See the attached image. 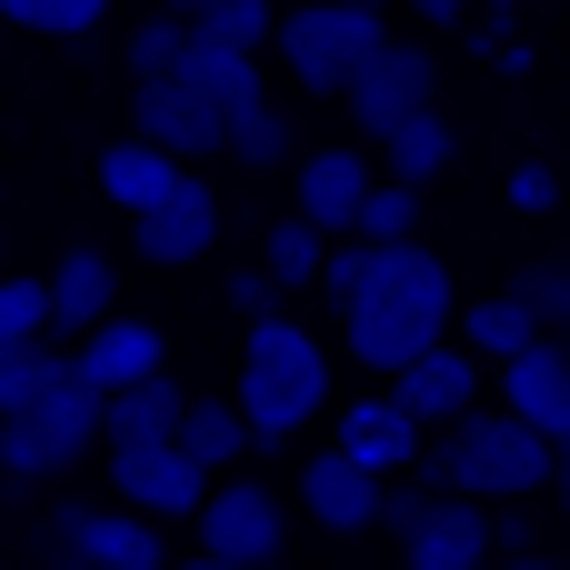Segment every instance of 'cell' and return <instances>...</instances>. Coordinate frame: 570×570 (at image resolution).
Returning <instances> with one entry per match:
<instances>
[{
	"label": "cell",
	"mask_w": 570,
	"mask_h": 570,
	"mask_svg": "<svg viewBox=\"0 0 570 570\" xmlns=\"http://www.w3.org/2000/svg\"><path fill=\"white\" fill-rule=\"evenodd\" d=\"M90 451H100V391L70 381V361H60V381H50L30 411L0 421V471H10V481H60V471L90 461Z\"/></svg>",
	"instance_id": "cell-4"
},
{
	"label": "cell",
	"mask_w": 570,
	"mask_h": 570,
	"mask_svg": "<svg viewBox=\"0 0 570 570\" xmlns=\"http://www.w3.org/2000/svg\"><path fill=\"white\" fill-rule=\"evenodd\" d=\"M411 10H421V20H431V30H461V20H471V10H481V0H411Z\"/></svg>",
	"instance_id": "cell-38"
},
{
	"label": "cell",
	"mask_w": 570,
	"mask_h": 570,
	"mask_svg": "<svg viewBox=\"0 0 570 570\" xmlns=\"http://www.w3.org/2000/svg\"><path fill=\"white\" fill-rule=\"evenodd\" d=\"M411 481H431V491H451V501H531L541 481H551V441L531 431V421H511V411H461V421H441V431H421V461H411Z\"/></svg>",
	"instance_id": "cell-2"
},
{
	"label": "cell",
	"mask_w": 570,
	"mask_h": 570,
	"mask_svg": "<svg viewBox=\"0 0 570 570\" xmlns=\"http://www.w3.org/2000/svg\"><path fill=\"white\" fill-rule=\"evenodd\" d=\"M551 471H570V431H561V441H551Z\"/></svg>",
	"instance_id": "cell-41"
},
{
	"label": "cell",
	"mask_w": 570,
	"mask_h": 570,
	"mask_svg": "<svg viewBox=\"0 0 570 570\" xmlns=\"http://www.w3.org/2000/svg\"><path fill=\"white\" fill-rule=\"evenodd\" d=\"M0 20H20V30H50V40H70V30H100V20H110V0H0Z\"/></svg>",
	"instance_id": "cell-32"
},
{
	"label": "cell",
	"mask_w": 570,
	"mask_h": 570,
	"mask_svg": "<svg viewBox=\"0 0 570 570\" xmlns=\"http://www.w3.org/2000/svg\"><path fill=\"white\" fill-rule=\"evenodd\" d=\"M411 230H421V190H401V180H371V190H361V210H351V240L391 250V240H411Z\"/></svg>",
	"instance_id": "cell-28"
},
{
	"label": "cell",
	"mask_w": 570,
	"mask_h": 570,
	"mask_svg": "<svg viewBox=\"0 0 570 570\" xmlns=\"http://www.w3.org/2000/svg\"><path fill=\"white\" fill-rule=\"evenodd\" d=\"M220 301H230L240 321H271V311H281V291H271L261 271H230V281H220Z\"/></svg>",
	"instance_id": "cell-37"
},
{
	"label": "cell",
	"mask_w": 570,
	"mask_h": 570,
	"mask_svg": "<svg viewBox=\"0 0 570 570\" xmlns=\"http://www.w3.org/2000/svg\"><path fill=\"white\" fill-rule=\"evenodd\" d=\"M381 170H371V150H351V140H331V150H311L301 160V210L291 220H311L321 240H351V210H361V190H371Z\"/></svg>",
	"instance_id": "cell-16"
},
{
	"label": "cell",
	"mask_w": 570,
	"mask_h": 570,
	"mask_svg": "<svg viewBox=\"0 0 570 570\" xmlns=\"http://www.w3.org/2000/svg\"><path fill=\"white\" fill-rule=\"evenodd\" d=\"M511 210L551 220V210H561V170H551V160H521V170H511Z\"/></svg>",
	"instance_id": "cell-36"
},
{
	"label": "cell",
	"mask_w": 570,
	"mask_h": 570,
	"mask_svg": "<svg viewBox=\"0 0 570 570\" xmlns=\"http://www.w3.org/2000/svg\"><path fill=\"white\" fill-rule=\"evenodd\" d=\"M50 381H60V341H10V351H0V421L30 411Z\"/></svg>",
	"instance_id": "cell-29"
},
{
	"label": "cell",
	"mask_w": 570,
	"mask_h": 570,
	"mask_svg": "<svg viewBox=\"0 0 570 570\" xmlns=\"http://www.w3.org/2000/svg\"><path fill=\"white\" fill-rule=\"evenodd\" d=\"M50 570H80V561H60V551H50Z\"/></svg>",
	"instance_id": "cell-44"
},
{
	"label": "cell",
	"mask_w": 570,
	"mask_h": 570,
	"mask_svg": "<svg viewBox=\"0 0 570 570\" xmlns=\"http://www.w3.org/2000/svg\"><path fill=\"white\" fill-rule=\"evenodd\" d=\"M551 481H561V521H570V471H551Z\"/></svg>",
	"instance_id": "cell-42"
},
{
	"label": "cell",
	"mask_w": 570,
	"mask_h": 570,
	"mask_svg": "<svg viewBox=\"0 0 570 570\" xmlns=\"http://www.w3.org/2000/svg\"><path fill=\"white\" fill-rule=\"evenodd\" d=\"M110 301H120V261H110V250H60V261L40 271V341L100 331Z\"/></svg>",
	"instance_id": "cell-11"
},
{
	"label": "cell",
	"mask_w": 570,
	"mask_h": 570,
	"mask_svg": "<svg viewBox=\"0 0 570 570\" xmlns=\"http://www.w3.org/2000/svg\"><path fill=\"white\" fill-rule=\"evenodd\" d=\"M491 570H570V561H551V551H511V561H491Z\"/></svg>",
	"instance_id": "cell-39"
},
{
	"label": "cell",
	"mask_w": 570,
	"mask_h": 570,
	"mask_svg": "<svg viewBox=\"0 0 570 570\" xmlns=\"http://www.w3.org/2000/svg\"><path fill=\"white\" fill-rule=\"evenodd\" d=\"M351 120H361V140H381V130H401L411 110H441V50H421V40H381L361 70H351Z\"/></svg>",
	"instance_id": "cell-7"
},
{
	"label": "cell",
	"mask_w": 570,
	"mask_h": 570,
	"mask_svg": "<svg viewBox=\"0 0 570 570\" xmlns=\"http://www.w3.org/2000/svg\"><path fill=\"white\" fill-rule=\"evenodd\" d=\"M220 150H230V160H250V170H281V160H291V120L261 100V110H240V120L220 130Z\"/></svg>",
	"instance_id": "cell-31"
},
{
	"label": "cell",
	"mask_w": 570,
	"mask_h": 570,
	"mask_svg": "<svg viewBox=\"0 0 570 570\" xmlns=\"http://www.w3.org/2000/svg\"><path fill=\"white\" fill-rule=\"evenodd\" d=\"M180 411H190V391L170 371H150V381H130V391L100 401V451H150V441L180 431Z\"/></svg>",
	"instance_id": "cell-20"
},
{
	"label": "cell",
	"mask_w": 570,
	"mask_h": 570,
	"mask_svg": "<svg viewBox=\"0 0 570 570\" xmlns=\"http://www.w3.org/2000/svg\"><path fill=\"white\" fill-rule=\"evenodd\" d=\"M331 401V351L291 321V311H271V321H250V351H240V391H230V411L250 421V441H301V421Z\"/></svg>",
	"instance_id": "cell-3"
},
{
	"label": "cell",
	"mask_w": 570,
	"mask_h": 570,
	"mask_svg": "<svg viewBox=\"0 0 570 570\" xmlns=\"http://www.w3.org/2000/svg\"><path fill=\"white\" fill-rule=\"evenodd\" d=\"M341 341H351V361L381 371V381H391L401 361H421L431 341H451V261L421 250V240L371 250V281H361V301L341 311Z\"/></svg>",
	"instance_id": "cell-1"
},
{
	"label": "cell",
	"mask_w": 570,
	"mask_h": 570,
	"mask_svg": "<svg viewBox=\"0 0 570 570\" xmlns=\"http://www.w3.org/2000/svg\"><path fill=\"white\" fill-rule=\"evenodd\" d=\"M110 481H120V511H140V521H190L200 491H210L170 441H150V451H110Z\"/></svg>",
	"instance_id": "cell-14"
},
{
	"label": "cell",
	"mask_w": 570,
	"mask_h": 570,
	"mask_svg": "<svg viewBox=\"0 0 570 570\" xmlns=\"http://www.w3.org/2000/svg\"><path fill=\"white\" fill-rule=\"evenodd\" d=\"M130 240H140V261H160V271H180V261H200V250H220V190L210 180H170L140 220H130Z\"/></svg>",
	"instance_id": "cell-10"
},
{
	"label": "cell",
	"mask_w": 570,
	"mask_h": 570,
	"mask_svg": "<svg viewBox=\"0 0 570 570\" xmlns=\"http://www.w3.org/2000/svg\"><path fill=\"white\" fill-rule=\"evenodd\" d=\"M50 551L80 561V570H170L160 521H140V511H80V501L50 511Z\"/></svg>",
	"instance_id": "cell-8"
},
{
	"label": "cell",
	"mask_w": 570,
	"mask_h": 570,
	"mask_svg": "<svg viewBox=\"0 0 570 570\" xmlns=\"http://www.w3.org/2000/svg\"><path fill=\"white\" fill-rule=\"evenodd\" d=\"M301 511H311L321 531H371L381 481H371L361 461H341V451H311V461H301Z\"/></svg>",
	"instance_id": "cell-21"
},
{
	"label": "cell",
	"mask_w": 570,
	"mask_h": 570,
	"mask_svg": "<svg viewBox=\"0 0 570 570\" xmlns=\"http://www.w3.org/2000/svg\"><path fill=\"white\" fill-rule=\"evenodd\" d=\"M501 411H511V421H531L541 441H561V431H570V341L541 331L521 361H501Z\"/></svg>",
	"instance_id": "cell-15"
},
{
	"label": "cell",
	"mask_w": 570,
	"mask_h": 570,
	"mask_svg": "<svg viewBox=\"0 0 570 570\" xmlns=\"http://www.w3.org/2000/svg\"><path fill=\"white\" fill-rule=\"evenodd\" d=\"M431 501H441V491L401 471V481H381V511H371V531H391V541H411V531L431 521Z\"/></svg>",
	"instance_id": "cell-35"
},
{
	"label": "cell",
	"mask_w": 570,
	"mask_h": 570,
	"mask_svg": "<svg viewBox=\"0 0 570 570\" xmlns=\"http://www.w3.org/2000/svg\"><path fill=\"white\" fill-rule=\"evenodd\" d=\"M391 401H401L421 431H441V421H461V411L481 401V361H471L461 341H431L421 361H401V371H391Z\"/></svg>",
	"instance_id": "cell-12"
},
{
	"label": "cell",
	"mask_w": 570,
	"mask_h": 570,
	"mask_svg": "<svg viewBox=\"0 0 570 570\" xmlns=\"http://www.w3.org/2000/svg\"><path fill=\"white\" fill-rule=\"evenodd\" d=\"M341 461H361L371 481H401L411 461H421V421L391 401V391H361L351 411H341V441H331Z\"/></svg>",
	"instance_id": "cell-13"
},
{
	"label": "cell",
	"mask_w": 570,
	"mask_h": 570,
	"mask_svg": "<svg viewBox=\"0 0 570 570\" xmlns=\"http://www.w3.org/2000/svg\"><path fill=\"white\" fill-rule=\"evenodd\" d=\"M170 451H180L200 481H220V461H240V451H250V421H240L230 401H190V411H180V431H170Z\"/></svg>",
	"instance_id": "cell-24"
},
{
	"label": "cell",
	"mask_w": 570,
	"mask_h": 570,
	"mask_svg": "<svg viewBox=\"0 0 570 570\" xmlns=\"http://www.w3.org/2000/svg\"><path fill=\"white\" fill-rule=\"evenodd\" d=\"M361 281H371V240H331V250H321V281H311V291H321L331 311H351V301H361Z\"/></svg>",
	"instance_id": "cell-34"
},
{
	"label": "cell",
	"mask_w": 570,
	"mask_h": 570,
	"mask_svg": "<svg viewBox=\"0 0 570 570\" xmlns=\"http://www.w3.org/2000/svg\"><path fill=\"white\" fill-rule=\"evenodd\" d=\"M321 250H331V240H321L311 220H271V240H261V281H271L281 301L311 291V281H321Z\"/></svg>",
	"instance_id": "cell-27"
},
{
	"label": "cell",
	"mask_w": 570,
	"mask_h": 570,
	"mask_svg": "<svg viewBox=\"0 0 570 570\" xmlns=\"http://www.w3.org/2000/svg\"><path fill=\"white\" fill-rule=\"evenodd\" d=\"M60 361H70V381H90V391L110 401V391H130V381H150V371H170V331H160V321L110 311V321H100V331H80Z\"/></svg>",
	"instance_id": "cell-9"
},
{
	"label": "cell",
	"mask_w": 570,
	"mask_h": 570,
	"mask_svg": "<svg viewBox=\"0 0 570 570\" xmlns=\"http://www.w3.org/2000/svg\"><path fill=\"white\" fill-rule=\"evenodd\" d=\"M341 10H381V0H341Z\"/></svg>",
	"instance_id": "cell-43"
},
{
	"label": "cell",
	"mask_w": 570,
	"mask_h": 570,
	"mask_svg": "<svg viewBox=\"0 0 570 570\" xmlns=\"http://www.w3.org/2000/svg\"><path fill=\"white\" fill-rule=\"evenodd\" d=\"M170 20H180L190 40H220V50H250V60H261L281 10H271V0H170Z\"/></svg>",
	"instance_id": "cell-25"
},
{
	"label": "cell",
	"mask_w": 570,
	"mask_h": 570,
	"mask_svg": "<svg viewBox=\"0 0 570 570\" xmlns=\"http://www.w3.org/2000/svg\"><path fill=\"white\" fill-rule=\"evenodd\" d=\"M170 80H180V90H190L220 130H230L240 110H261V100H271V90H261V60H250V50H220V40H190Z\"/></svg>",
	"instance_id": "cell-17"
},
{
	"label": "cell",
	"mask_w": 570,
	"mask_h": 570,
	"mask_svg": "<svg viewBox=\"0 0 570 570\" xmlns=\"http://www.w3.org/2000/svg\"><path fill=\"white\" fill-rule=\"evenodd\" d=\"M271 50H281V70L301 80V90H351V70L381 50V10H341V0H301V10H281L271 20Z\"/></svg>",
	"instance_id": "cell-5"
},
{
	"label": "cell",
	"mask_w": 570,
	"mask_h": 570,
	"mask_svg": "<svg viewBox=\"0 0 570 570\" xmlns=\"http://www.w3.org/2000/svg\"><path fill=\"white\" fill-rule=\"evenodd\" d=\"M170 570H230V561H210V551H190V561H170Z\"/></svg>",
	"instance_id": "cell-40"
},
{
	"label": "cell",
	"mask_w": 570,
	"mask_h": 570,
	"mask_svg": "<svg viewBox=\"0 0 570 570\" xmlns=\"http://www.w3.org/2000/svg\"><path fill=\"white\" fill-rule=\"evenodd\" d=\"M401 570H491V511L481 501H431V521L401 541Z\"/></svg>",
	"instance_id": "cell-19"
},
{
	"label": "cell",
	"mask_w": 570,
	"mask_h": 570,
	"mask_svg": "<svg viewBox=\"0 0 570 570\" xmlns=\"http://www.w3.org/2000/svg\"><path fill=\"white\" fill-rule=\"evenodd\" d=\"M130 110H140L130 140H150L160 160H200V150H220V120H210L180 80H130Z\"/></svg>",
	"instance_id": "cell-18"
},
{
	"label": "cell",
	"mask_w": 570,
	"mask_h": 570,
	"mask_svg": "<svg viewBox=\"0 0 570 570\" xmlns=\"http://www.w3.org/2000/svg\"><path fill=\"white\" fill-rule=\"evenodd\" d=\"M170 180H180V160H160L150 140H110V150H100V200H110L120 220H140Z\"/></svg>",
	"instance_id": "cell-23"
},
{
	"label": "cell",
	"mask_w": 570,
	"mask_h": 570,
	"mask_svg": "<svg viewBox=\"0 0 570 570\" xmlns=\"http://www.w3.org/2000/svg\"><path fill=\"white\" fill-rule=\"evenodd\" d=\"M461 160V130L441 120V110H411L401 130H381V180H401V190H421V180H441Z\"/></svg>",
	"instance_id": "cell-22"
},
{
	"label": "cell",
	"mask_w": 570,
	"mask_h": 570,
	"mask_svg": "<svg viewBox=\"0 0 570 570\" xmlns=\"http://www.w3.org/2000/svg\"><path fill=\"white\" fill-rule=\"evenodd\" d=\"M180 50H190V30H180L170 10H160V20H140V30H130V80H170V70H180Z\"/></svg>",
	"instance_id": "cell-33"
},
{
	"label": "cell",
	"mask_w": 570,
	"mask_h": 570,
	"mask_svg": "<svg viewBox=\"0 0 570 570\" xmlns=\"http://www.w3.org/2000/svg\"><path fill=\"white\" fill-rule=\"evenodd\" d=\"M531 341H541V321H531L511 291H501V301H471V311H461V351H471V361H491V371H501V361H521Z\"/></svg>",
	"instance_id": "cell-26"
},
{
	"label": "cell",
	"mask_w": 570,
	"mask_h": 570,
	"mask_svg": "<svg viewBox=\"0 0 570 570\" xmlns=\"http://www.w3.org/2000/svg\"><path fill=\"white\" fill-rule=\"evenodd\" d=\"M511 301L561 341V331H570V261H531V271H511Z\"/></svg>",
	"instance_id": "cell-30"
},
{
	"label": "cell",
	"mask_w": 570,
	"mask_h": 570,
	"mask_svg": "<svg viewBox=\"0 0 570 570\" xmlns=\"http://www.w3.org/2000/svg\"><path fill=\"white\" fill-rule=\"evenodd\" d=\"M190 531H200V551L230 570H271L281 561V541H291V511H281V491L271 481H210L200 491V511H190Z\"/></svg>",
	"instance_id": "cell-6"
}]
</instances>
